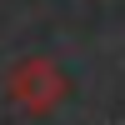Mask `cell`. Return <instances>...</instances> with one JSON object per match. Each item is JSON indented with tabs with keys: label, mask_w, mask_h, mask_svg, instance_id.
<instances>
[{
	"label": "cell",
	"mask_w": 125,
	"mask_h": 125,
	"mask_svg": "<svg viewBox=\"0 0 125 125\" xmlns=\"http://www.w3.org/2000/svg\"><path fill=\"white\" fill-rule=\"evenodd\" d=\"M5 95L15 100L25 115H50V110L70 95V80H65V70H60L55 60L25 55V60L5 75Z\"/></svg>",
	"instance_id": "1"
}]
</instances>
